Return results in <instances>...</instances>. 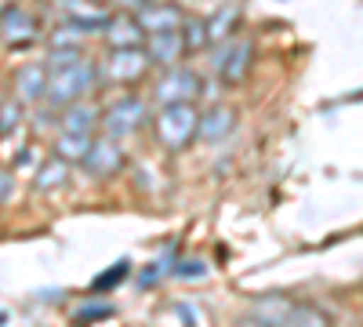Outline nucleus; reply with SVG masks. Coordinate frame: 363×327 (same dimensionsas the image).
Wrapping results in <instances>:
<instances>
[{
    "mask_svg": "<svg viewBox=\"0 0 363 327\" xmlns=\"http://www.w3.org/2000/svg\"><path fill=\"white\" fill-rule=\"evenodd\" d=\"M251 320L262 327H330V320L301 299H291V294H258L251 302Z\"/></svg>",
    "mask_w": 363,
    "mask_h": 327,
    "instance_id": "1",
    "label": "nucleus"
},
{
    "mask_svg": "<svg viewBox=\"0 0 363 327\" xmlns=\"http://www.w3.org/2000/svg\"><path fill=\"white\" fill-rule=\"evenodd\" d=\"M95 62H87V58H73V62H62V66H51L48 70V80H44V102L66 109L73 102H80L91 87H95Z\"/></svg>",
    "mask_w": 363,
    "mask_h": 327,
    "instance_id": "2",
    "label": "nucleus"
},
{
    "mask_svg": "<svg viewBox=\"0 0 363 327\" xmlns=\"http://www.w3.org/2000/svg\"><path fill=\"white\" fill-rule=\"evenodd\" d=\"M196 124H200V113L193 102H174V106H164L157 113V142L164 145V150L178 153L186 150V145L196 138Z\"/></svg>",
    "mask_w": 363,
    "mask_h": 327,
    "instance_id": "3",
    "label": "nucleus"
},
{
    "mask_svg": "<svg viewBox=\"0 0 363 327\" xmlns=\"http://www.w3.org/2000/svg\"><path fill=\"white\" fill-rule=\"evenodd\" d=\"M142 121H145V102L135 99V95H124V99H116V102L102 113V131L120 142V138L135 135V131L142 128Z\"/></svg>",
    "mask_w": 363,
    "mask_h": 327,
    "instance_id": "4",
    "label": "nucleus"
},
{
    "mask_svg": "<svg viewBox=\"0 0 363 327\" xmlns=\"http://www.w3.org/2000/svg\"><path fill=\"white\" fill-rule=\"evenodd\" d=\"M251 55H255L251 40H222L215 51V73L225 84H240L251 70Z\"/></svg>",
    "mask_w": 363,
    "mask_h": 327,
    "instance_id": "5",
    "label": "nucleus"
},
{
    "mask_svg": "<svg viewBox=\"0 0 363 327\" xmlns=\"http://www.w3.org/2000/svg\"><path fill=\"white\" fill-rule=\"evenodd\" d=\"M200 95V77L193 73V70H167L160 80H157V87H153V99L160 102V106H174V102H193Z\"/></svg>",
    "mask_w": 363,
    "mask_h": 327,
    "instance_id": "6",
    "label": "nucleus"
},
{
    "mask_svg": "<svg viewBox=\"0 0 363 327\" xmlns=\"http://www.w3.org/2000/svg\"><path fill=\"white\" fill-rule=\"evenodd\" d=\"M145 70H149V58H145L142 48L109 51V58L102 62V73H106V80H113V84H135V80L145 77Z\"/></svg>",
    "mask_w": 363,
    "mask_h": 327,
    "instance_id": "7",
    "label": "nucleus"
},
{
    "mask_svg": "<svg viewBox=\"0 0 363 327\" xmlns=\"http://www.w3.org/2000/svg\"><path fill=\"white\" fill-rule=\"evenodd\" d=\"M80 164L87 167V174H95V178H109V174H116L120 167H124V153H120V142L109 138V135L91 138V145H87V153H84Z\"/></svg>",
    "mask_w": 363,
    "mask_h": 327,
    "instance_id": "8",
    "label": "nucleus"
},
{
    "mask_svg": "<svg viewBox=\"0 0 363 327\" xmlns=\"http://www.w3.org/2000/svg\"><path fill=\"white\" fill-rule=\"evenodd\" d=\"M138 26H142V33H171V29H182V22H186V11H182L178 4H171V0H153V4H145L138 15Z\"/></svg>",
    "mask_w": 363,
    "mask_h": 327,
    "instance_id": "9",
    "label": "nucleus"
},
{
    "mask_svg": "<svg viewBox=\"0 0 363 327\" xmlns=\"http://www.w3.org/2000/svg\"><path fill=\"white\" fill-rule=\"evenodd\" d=\"M236 131V109L233 106H211L207 113H200V124H196V135L203 142H225L229 135Z\"/></svg>",
    "mask_w": 363,
    "mask_h": 327,
    "instance_id": "10",
    "label": "nucleus"
},
{
    "mask_svg": "<svg viewBox=\"0 0 363 327\" xmlns=\"http://www.w3.org/2000/svg\"><path fill=\"white\" fill-rule=\"evenodd\" d=\"M182 55H186V40H182V29H171V33H153V37H149V48H145L149 66H164V70H171Z\"/></svg>",
    "mask_w": 363,
    "mask_h": 327,
    "instance_id": "11",
    "label": "nucleus"
},
{
    "mask_svg": "<svg viewBox=\"0 0 363 327\" xmlns=\"http://www.w3.org/2000/svg\"><path fill=\"white\" fill-rule=\"evenodd\" d=\"M102 37H106V44H109V51H120V48H142V26H138V18L135 15H116V18H109L106 26H102Z\"/></svg>",
    "mask_w": 363,
    "mask_h": 327,
    "instance_id": "12",
    "label": "nucleus"
},
{
    "mask_svg": "<svg viewBox=\"0 0 363 327\" xmlns=\"http://www.w3.org/2000/svg\"><path fill=\"white\" fill-rule=\"evenodd\" d=\"M44 80H48L44 62H37V66H22V70L15 73V92H18V99H22V102H37V99H44Z\"/></svg>",
    "mask_w": 363,
    "mask_h": 327,
    "instance_id": "13",
    "label": "nucleus"
},
{
    "mask_svg": "<svg viewBox=\"0 0 363 327\" xmlns=\"http://www.w3.org/2000/svg\"><path fill=\"white\" fill-rule=\"evenodd\" d=\"M99 113L84 106V102H73L62 109V121H58V131H77V135H91V128H95Z\"/></svg>",
    "mask_w": 363,
    "mask_h": 327,
    "instance_id": "14",
    "label": "nucleus"
},
{
    "mask_svg": "<svg viewBox=\"0 0 363 327\" xmlns=\"http://www.w3.org/2000/svg\"><path fill=\"white\" fill-rule=\"evenodd\" d=\"M91 145V135H77V131H58L55 138V157H62L66 164H80Z\"/></svg>",
    "mask_w": 363,
    "mask_h": 327,
    "instance_id": "15",
    "label": "nucleus"
},
{
    "mask_svg": "<svg viewBox=\"0 0 363 327\" xmlns=\"http://www.w3.org/2000/svg\"><path fill=\"white\" fill-rule=\"evenodd\" d=\"M66 178H69V164H66L62 157H51V160L40 164V171H37V178H33V186L44 189V193H51V189L62 186Z\"/></svg>",
    "mask_w": 363,
    "mask_h": 327,
    "instance_id": "16",
    "label": "nucleus"
},
{
    "mask_svg": "<svg viewBox=\"0 0 363 327\" xmlns=\"http://www.w3.org/2000/svg\"><path fill=\"white\" fill-rule=\"evenodd\" d=\"M240 26V11L236 8H225L218 11L215 18H203V29H207V44L211 40H229V33Z\"/></svg>",
    "mask_w": 363,
    "mask_h": 327,
    "instance_id": "17",
    "label": "nucleus"
},
{
    "mask_svg": "<svg viewBox=\"0 0 363 327\" xmlns=\"http://www.w3.org/2000/svg\"><path fill=\"white\" fill-rule=\"evenodd\" d=\"M0 22H4V37H8V40H26V37H33V22H29V15L11 11V15H4Z\"/></svg>",
    "mask_w": 363,
    "mask_h": 327,
    "instance_id": "18",
    "label": "nucleus"
},
{
    "mask_svg": "<svg viewBox=\"0 0 363 327\" xmlns=\"http://www.w3.org/2000/svg\"><path fill=\"white\" fill-rule=\"evenodd\" d=\"M18 124H22V109H18V102H4V106H0V135H11Z\"/></svg>",
    "mask_w": 363,
    "mask_h": 327,
    "instance_id": "19",
    "label": "nucleus"
},
{
    "mask_svg": "<svg viewBox=\"0 0 363 327\" xmlns=\"http://www.w3.org/2000/svg\"><path fill=\"white\" fill-rule=\"evenodd\" d=\"M124 273H128V262H116L109 273H102V277L95 280V291H109V287H116V284H120V277H124Z\"/></svg>",
    "mask_w": 363,
    "mask_h": 327,
    "instance_id": "20",
    "label": "nucleus"
},
{
    "mask_svg": "<svg viewBox=\"0 0 363 327\" xmlns=\"http://www.w3.org/2000/svg\"><path fill=\"white\" fill-rule=\"evenodd\" d=\"M167 270H171V255H164V262L157 258V262H153V265H149V270L142 273V280H138V284H142V287H149V284H157V277H164Z\"/></svg>",
    "mask_w": 363,
    "mask_h": 327,
    "instance_id": "21",
    "label": "nucleus"
},
{
    "mask_svg": "<svg viewBox=\"0 0 363 327\" xmlns=\"http://www.w3.org/2000/svg\"><path fill=\"white\" fill-rule=\"evenodd\" d=\"M113 306L102 302V306H84V313H77V323H87V320H95V316H109Z\"/></svg>",
    "mask_w": 363,
    "mask_h": 327,
    "instance_id": "22",
    "label": "nucleus"
},
{
    "mask_svg": "<svg viewBox=\"0 0 363 327\" xmlns=\"http://www.w3.org/2000/svg\"><path fill=\"white\" fill-rule=\"evenodd\" d=\"M15 193V182H11V174L8 171H0V204H8Z\"/></svg>",
    "mask_w": 363,
    "mask_h": 327,
    "instance_id": "23",
    "label": "nucleus"
},
{
    "mask_svg": "<svg viewBox=\"0 0 363 327\" xmlns=\"http://www.w3.org/2000/svg\"><path fill=\"white\" fill-rule=\"evenodd\" d=\"M116 4H120V8H124L128 15H138V11H142L145 4H153V0H116Z\"/></svg>",
    "mask_w": 363,
    "mask_h": 327,
    "instance_id": "24",
    "label": "nucleus"
},
{
    "mask_svg": "<svg viewBox=\"0 0 363 327\" xmlns=\"http://www.w3.org/2000/svg\"><path fill=\"white\" fill-rule=\"evenodd\" d=\"M203 270H207V265H203V262H186V265H182V270H178V273H182V277H189V273L196 277V273H203Z\"/></svg>",
    "mask_w": 363,
    "mask_h": 327,
    "instance_id": "25",
    "label": "nucleus"
},
{
    "mask_svg": "<svg viewBox=\"0 0 363 327\" xmlns=\"http://www.w3.org/2000/svg\"><path fill=\"white\" fill-rule=\"evenodd\" d=\"M18 8V0H0V18H4V15H11Z\"/></svg>",
    "mask_w": 363,
    "mask_h": 327,
    "instance_id": "26",
    "label": "nucleus"
},
{
    "mask_svg": "<svg viewBox=\"0 0 363 327\" xmlns=\"http://www.w3.org/2000/svg\"><path fill=\"white\" fill-rule=\"evenodd\" d=\"M236 327H262V323H255V320H244V323H236Z\"/></svg>",
    "mask_w": 363,
    "mask_h": 327,
    "instance_id": "27",
    "label": "nucleus"
}]
</instances>
